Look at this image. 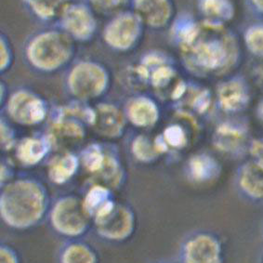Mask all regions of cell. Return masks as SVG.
Listing matches in <instances>:
<instances>
[{
	"instance_id": "6da1fadb",
	"label": "cell",
	"mask_w": 263,
	"mask_h": 263,
	"mask_svg": "<svg viewBox=\"0 0 263 263\" xmlns=\"http://www.w3.org/2000/svg\"><path fill=\"white\" fill-rule=\"evenodd\" d=\"M1 189L0 215L3 222L10 229H32L49 212V192L40 180L19 178Z\"/></svg>"
},
{
	"instance_id": "7a4b0ae2",
	"label": "cell",
	"mask_w": 263,
	"mask_h": 263,
	"mask_svg": "<svg viewBox=\"0 0 263 263\" xmlns=\"http://www.w3.org/2000/svg\"><path fill=\"white\" fill-rule=\"evenodd\" d=\"M77 44L57 25H48L27 39L24 57L30 68L37 73H58L73 64Z\"/></svg>"
},
{
	"instance_id": "3957f363",
	"label": "cell",
	"mask_w": 263,
	"mask_h": 263,
	"mask_svg": "<svg viewBox=\"0 0 263 263\" xmlns=\"http://www.w3.org/2000/svg\"><path fill=\"white\" fill-rule=\"evenodd\" d=\"M200 23L195 39L180 48L186 64L194 70L206 72L224 67L235 54L234 39L226 26Z\"/></svg>"
},
{
	"instance_id": "277c9868",
	"label": "cell",
	"mask_w": 263,
	"mask_h": 263,
	"mask_svg": "<svg viewBox=\"0 0 263 263\" xmlns=\"http://www.w3.org/2000/svg\"><path fill=\"white\" fill-rule=\"evenodd\" d=\"M112 84L110 70L96 60L83 59L69 66L65 87L78 102H88L103 97Z\"/></svg>"
},
{
	"instance_id": "5b68a950",
	"label": "cell",
	"mask_w": 263,
	"mask_h": 263,
	"mask_svg": "<svg viewBox=\"0 0 263 263\" xmlns=\"http://www.w3.org/2000/svg\"><path fill=\"white\" fill-rule=\"evenodd\" d=\"M49 223L54 232L68 239H78L88 233L91 218L78 195H64L54 201L49 210Z\"/></svg>"
},
{
	"instance_id": "8992f818",
	"label": "cell",
	"mask_w": 263,
	"mask_h": 263,
	"mask_svg": "<svg viewBox=\"0 0 263 263\" xmlns=\"http://www.w3.org/2000/svg\"><path fill=\"white\" fill-rule=\"evenodd\" d=\"M145 29L139 17L128 10L108 19L103 26L102 37L104 44L112 51L127 53L140 44Z\"/></svg>"
},
{
	"instance_id": "52a82bcc",
	"label": "cell",
	"mask_w": 263,
	"mask_h": 263,
	"mask_svg": "<svg viewBox=\"0 0 263 263\" xmlns=\"http://www.w3.org/2000/svg\"><path fill=\"white\" fill-rule=\"evenodd\" d=\"M77 43H88L98 34V15L85 0H73L55 24Z\"/></svg>"
},
{
	"instance_id": "ba28073f",
	"label": "cell",
	"mask_w": 263,
	"mask_h": 263,
	"mask_svg": "<svg viewBox=\"0 0 263 263\" xmlns=\"http://www.w3.org/2000/svg\"><path fill=\"white\" fill-rule=\"evenodd\" d=\"M44 98L29 88H21L11 93L6 102V112L10 120L22 126H36L48 115Z\"/></svg>"
},
{
	"instance_id": "9c48e42d",
	"label": "cell",
	"mask_w": 263,
	"mask_h": 263,
	"mask_svg": "<svg viewBox=\"0 0 263 263\" xmlns=\"http://www.w3.org/2000/svg\"><path fill=\"white\" fill-rule=\"evenodd\" d=\"M93 223L101 238L112 243H122L134 234L136 216L130 205L117 202L108 214Z\"/></svg>"
},
{
	"instance_id": "30bf717a",
	"label": "cell",
	"mask_w": 263,
	"mask_h": 263,
	"mask_svg": "<svg viewBox=\"0 0 263 263\" xmlns=\"http://www.w3.org/2000/svg\"><path fill=\"white\" fill-rule=\"evenodd\" d=\"M130 10L145 28L155 31L171 27L178 14L175 0H132Z\"/></svg>"
},
{
	"instance_id": "8fae6325",
	"label": "cell",
	"mask_w": 263,
	"mask_h": 263,
	"mask_svg": "<svg viewBox=\"0 0 263 263\" xmlns=\"http://www.w3.org/2000/svg\"><path fill=\"white\" fill-rule=\"evenodd\" d=\"M95 118L91 127L100 135L117 139L124 134L127 117L119 108L112 103H99L94 108Z\"/></svg>"
},
{
	"instance_id": "7c38bea8",
	"label": "cell",
	"mask_w": 263,
	"mask_h": 263,
	"mask_svg": "<svg viewBox=\"0 0 263 263\" xmlns=\"http://www.w3.org/2000/svg\"><path fill=\"white\" fill-rule=\"evenodd\" d=\"M195 7L202 23L215 26H226L236 13L233 0H195Z\"/></svg>"
},
{
	"instance_id": "4fadbf2b",
	"label": "cell",
	"mask_w": 263,
	"mask_h": 263,
	"mask_svg": "<svg viewBox=\"0 0 263 263\" xmlns=\"http://www.w3.org/2000/svg\"><path fill=\"white\" fill-rule=\"evenodd\" d=\"M82 201L84 209L92 221L108 214L117 203L114 190L98 182L91 183Z\"/></svg>"
},
{
	"instance_id": "5bb4252c",
	"label": "cell",
	"mask_w": 263,
	"mask_h": 263,
	"mask_svg": "<svg viewBox=\"0 0 263 263\" xmlns=\"http://www.w3.org/2000/svg\"><path fill=\"white\" fill-rule=\"evenodd\" d=\"M219 254V245L214 239L199 234L186 242L183 260L185 263H218Z\"/></svg>"
},
{
	"instance_id": "9a60e30c",
	"label": "cell",
	"mask_w": 263,
	"mask_h": 263,
	"mask_svg": "<svg viewBox=\"0 0 263 263\" xmlns=\"http://www.w3.org/2000/svg\"><path fill=\"white\" fill-rule=\"evenodd\" d=\"M30 17L37 23L54 25L73 0H20Z\"/></svg>"
},
{
	"instance_id": "2e32d148",
	"label": "cell",
	"mask_w": 263,
	"mask_h": 263,
	"mask_svg": "<svg viewBox=\"0 0 263 263\" xmlns=\"http://www.w3.org/2000/svg\"><path fill=\"white\" fill-rule=\"evenodd\" d=\"M52 142L49 135L25 138L16 146V157L24 166H35L49 154Z\"/></svg>"
},
{
	"instance_id": "e0dca14e",
	"label": "cell",
	"mask_w": 263,
	"mask_h": 263,
	"mask_svg": "<svg viewBox=\"0 0 263 263\" xmlns=\"http://www.w3.org/2000/svg\"><path fill=\"white\" fill-rule=\"evenodd\" d=\"M125 115L129 122L139 127L153 126L158 119L156 103L150 98L142 95L130 98L127 101Z\"/></svg>"
},
{
	"instance_id": "ac0fdd59",
	"label": "cell",
	"mask_w": 263,
	"mask_h": 263,
	"mask_svg": "<svg viewBox=\"0 0 263 263\" xmlns=\"http://www.w3.org/2000/svg\"><path fill=\"white\" fill-rule=\"evenodd\" d=\"M59 263H100L99 253L86 241L69 239L60 249Z\"/></svg>"
},
{
	"instance_id": "d6986e66",
	"label": "cell",
	"mask_w": 263,
	"mask_h": 263,
	"mask_svg": "<svg viewBox=\"0 0 263 263\" xmlns=\"http://www.w3.org/2000/svg\"><path fill=\"white\" fill-rule=\"evenodd\" d=\"M80 158L73 153L56 156L49 163L48 177L56 185H64L78 173Z\"/></svg>"
},
{
	"instance_id": "ffe728a7",
	"label": "cell",
	"mask_w": 263,
	"mask_h": 263,
	"mask_svg": "<svg viewBox=\"0 0 263 263\" xmlns=\"http://www.w3.org/2000/svg\"><path fill=\"white\" fill-rule=\"evenodd\" d=\"M200 25V20L189 12L178 13L171 25V36L182 48L195 39L199 31Z\"/></svg>"
},
{
	"instance_id": "44dd1931",
	"label": "cell",
	"mask_w": 263,
	"mask_h": 263,
	"mask_svg": "<svg viewBox=\"0 0 263 263\" xmlns=\"http://www.w3.org/2000/svg\"><path fill=\"white\" fill-rule=\"evenodd\" d=\"M95 180L93 182L102 183L111 188L112 190H117L120 188L125 180V172L119 159L111 152H107L106 160L103 168L93 176Z\"/></svg>"
},
{
	"instance_id": "7402d4cb",
	"label": "cell",
	"mask_w": 263,
	"mask_h": 263,
	"mask_svg": "<svg viewBox=\"0 0 263 263\" xmlns=\"http://www.w3.org/2000/svg\"><path fill=\"white\" fill-rule=\"evenodd\" d=\"M219 99L221 103L227 107L241 106L247 101L244 83L234 79L223 84L219 88Z\"/></svg>"
},
{
	"instance_id": "603a6c76",
	"label": "cell",
	"mask_w": 263,
	"mask_h": 263,
	"mask_svg": "<svg viewBox=\"0 0 263 263\" xmlns=\"http://www.w3.org/2000/svg\"><path fill=\"white\" fill-rule=\"evenodd\" d=\"M107 152L104 151L103 147L97 143H92L81 152L80 162L82 163L84 168L94 176L103 168Z\"/></svg>"
},
{
	"instance_id": "cb8c5ba5",
	"label": "cell",
	"mask_w": 263,
	"mask_h": 263,
	"mask_svg": "<svg viewBox=\"0 0 263 263\" xmlns=\"http://www.w3.org/2000/svg\"><path fill=\"white\" fill-rule=\"evenodd\" d=\"M94 12L108 19L112 16L130 10L132 0H85Z\"/></svg>"
},
{
	"instance_id": "d4e9b609",
	"label": "cell",
	"mask_w": 263,
	"mask_h": 263,
	"mask_svg": "<svg viewBox=\"0 0 263 263\" xmlns=\"http://www.w3.org/2000/svg\"><path fill=\"white\" fill-rule=\"evenodd\" d=\"M247 48L255 56L263 58V21L258 20L249 24L244 32Z\"/></svg>"
},
{
	"instance_id": "484cf974",
	"label": "cell",
	"mask_w": 263,
	"mask_h": 263,
	"mask_svg": "<svg viewBox=\"0 0 263 263\" xmlns=\"http://www.w3.org/2000/svg\"><path fill=\"white\" fill-rule=\"evenodd\" d=\"M214 168L213 161L208 156H196L191 161V175L196 180H208L213 174Z\"/></svg>"
},
{
	"instance_id": "4316f807",
	"label": "cell",
	"mask_w": 263,
	"mask_h": 263,
	"mask_svg": "<svg viewBox=\"0 0 263 263\" xmlns=\"http://www.w3.org/2000/svg\"><path fill=\"white\" fill-rule=\"evenodd\" d=\"M156 148L152 145L146 137L138 136L132 142V153L137 159L141 162H150L156 156Z\"/></svg>"
},
{
	"instance_id": "83f0119b",
	"label": "cell",
	"mask_w": 263,
	"mask_h": 263,
	"mask_svg": "<svg viewBox=\"0 0 263 263\" xmlns=\"http://www.w3.org/2000/svg\"><path fill=\"white\" fill-rule=\"evenodd\" d=\"M14 64V50L10 39L5 33L0 34V72L5 73Z\"/></svg>"
},
{
	"instance_id": "f1b7e54d",
	"label": "cell",
	"mask_w": 263,
	"mask_h": 263,
	"mask_svg": "<svg viewBox=\"0 0 263 263\" xmlns=\"http://www.w3.org/2000/svg\"><path fill=\"white\" fill-rule=\"evenodd\" d=\"M242 183L245 188L256 196L263 195V177L256 171H247L245 173Z\"/></svg>"
},
{
	"instance_id": "f546056e",
	"label": "cell",
	"mask_w": 263,
	"mask_h": 263,
	"mask_svg": "<svg viewBox=\"0 0 263 263\" xmlns=\"http://www.w3.org/2000/svg\"><path fill=\"white\" fill-rule=\"evenodd\" d=\"M0 137L1 148L3 151H10L16 144V134L13 127L10 126L4 117L0 120Z\"/></svg>"
},
{
	"instance_id": "4dcf8cb0",
	"label": "cell",
	"mask_w": 263,
	"mask_h": 263,
	"mask_svg": "<svg viewBox=\"0 0 263 263\" xmlns=\"http://www.w3.org/2000/svg\"><path fill=\"white\" fill-rule=\"evenodd\" d=\"M0 263H22V258L13 246L3 242L0 245Z\"/></svg>"
},
{
	"instance_id": "1f68e13d",
	"label": "cell",
	"mask_w": 263,
	"mask_h": 263,
	"mask_svg": "<svg viewBox=\"0 0 263 263\" xmlns=\"http://www.w3.org/2000/svg\"><path fill=\"white\" fill-rule=\"evenodd\" d=\"M164 138L171 146H182L185 142V135L183 133V130L178 126L167 127L164 134Z\"/></svg>"
},
{
	"instance_id": "d6a6232c",
	"label": "cell",
	"mask_w": 263,
	"mask_h": 263,
	"mask_svg": "<svg viewBox=\"0 0 263 263\" xmlns=\"http://www.w3.org/2000/svg\"><path fill=\"white\" fill-rule=\"evenodd\" d=\"M13 176H14V171H13V166L10 164V161L2 160L1 166H0L1 187L6 185L11 180H14Z\"/></svg>"
},
{
	"instance_id": "836d02e7",
	"label": "cell",
	"mask_w": 263,
	"mask_h": 263,
	"mask_svg": "<svg viewBox=\"0 0 263 263\" xmlns=\"http://www.w3.org/2000/svg\"><path fill=\"white\" fill-rule=\"evenodd\" d=\"M245 4L251 14L263 21V0H245Z\"/></svg>"
},
{
	"instance_id": "e575fe53",
	"label": "cell",
	"mask_w": 263,
	"mask_h": 263,
	"mask_svg": "<svg viewBox=\"0 0 263 263\" xmlns=\"http://www.w3.org/2000/svg\"><path fill=\"white\" fill-rule=\"evenodd\" d=\"M9 93H8V88L5 82H1L0 83V101H1V104H4L7 102L8 98H9Z\"/></svg>"
},
{
	"instance_id": "d590c367",
	"label": "cell",
	"mask_w": 263,
	"mask_h": 263,
	"mask_svg": "<svg viewBox=\"0 0 263 263\" xmlns=\"http://www.w3.org/2000/svg\"><path fill=\"white\" fill-rule=\"evenodd\" d=\"M255 156L259 158L260 164H263V143H257V146L254 147Z\"/></svg>"
}]
</instances>
